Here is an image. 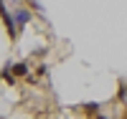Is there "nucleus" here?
Returning <instances> with one entry per match:
<instances>
[{"instance_id":"nucleus-1","label":"nucleus","mask_w":127,"mask_h":119,"mask_svg":"<svg viewBox=\"0 0 127 119\" xmlns=\"http://www.w3.org/2000/svg\"><path fill=\"white\" fill-rule=\"evenodd\" d=\"M13 18H15V25H18V30H20V28H26V25L31 23V8L18 5V8L13 10Z\"/></svg>"},{"instance_id":"nucleus-4","label":"nucleus","mask_w":127,"mask_h":119,"mask_svg":"<svg viewBox=\"0 0 127 119\" xmlns=\"http://www.w3.org/2000/svg\"><path fill=\"white\" fill-rule=\"evenodd\" d=\"M84 112H87V114H99V104H87Z\"/></svg>"},{"instance_id":"nucleus-3","label":"nucleus","mask_w":127,"mask_h":119,"mask_svg":"<svg viewBox=\"0 0 127 119\" xmlns=\"http://www.w3.org/2000/svg\"><path fill=\"white\" fill-rule=\"evenodd\" d=\"M3 79H5V81H8L10 86L15 84V76H13V71H10V69H5V71H3Z\"/></svg>"},{"instance_id":"nucleus-7","label":"nucleus","mask_w":127,"mask_h":119,"mask_svg":"<svg viewBox=\"0 0 127 119\" xmlns=\"http://www.w3.org/2000/svg\"><path fill=\"white\" fill-rule=\"evenodd\" d=\"M125 117H127V109H125Z\"/></svg>"},{"instance_id":"nucleus-5","label":"nucleus","mask_w":127,"mask_h":119,"mask_svg":"<svg viewBox=\"0 0 127 119\" xmlns=\"http://www.w3.org/2000/svg\"><path fill=\"white\" fill-rule=\"evenodd\" d=\"M28 8H33L36 13H43V8H41V3H38V0H28Z\"/></svg>"},{"instance_id":"nucleus-6","label":"nucleus","mask_w":127,"mask_h":119,"mask_svg":"<svg viewBox=\"0 0 127 119\" xmlns=\"http://www.w3.org/2000/svg\"><path fill=\"white\" fill-rule=\"evenodd\" d=\"M10 3H18V0H10Z\"/></svg>"},{"instance_id":"nucleus-2","label":"nucleus","mask_w":127,"mask_h":119,"mask_svg":"<svg viewBox=\"0 0 127 119\" xmlns=\"http://www.w3.org/2000/svg\"><path fill=\"white\" fill-rule=\"evenodd\" d=\"M13 76H28V63H13Z\"/></svg>"}]
</instances>
